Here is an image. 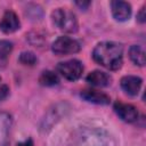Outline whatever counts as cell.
Wrapping results in <instances>:
<instances>
[{
	"instance_id": "6da1fadb",
	"label": "cell",
	"mask_w": 146,
	"mask_h": 146,
	"mask_svg": "<svg viewBox=\"0 0 146 146\" xmlns=\"http://www.w3.org/2000/svg\"><path fill=\"white\" fill-rule=\"evenodd\" d=\"M92 57L102 66L111 71H116L123 64V47L117 42L104 41L95 47Z\"/></svg>"
},
{
	"instance_id": "7a4b0ae2",
	"label": "cell",
	"mask_w": 146,
	"mask_h": 146,
	"mask_svg": "<svg viewBox=\"0 0 146 146\" xmlns=\"http://www.w3.org/2000/svg\"><path fill=\"white\" fill-rule=\"evenodd\" d=\"M52 21L55 25L67 33H74L78 31V19L73 11L66 8H57L52 11Z\"/></svg>"
},
{
	"instance_id": "3957f363",
	"label": "cell",
	"mask_w": 146,
	"mask_h": 146,
	"mask_svg": "<svg viewBox=\"0 0 146 146\" xmlns=\"http://www.w3.org/2000/svg\"><path fill=\"white\" fill-rule=\"evenodd\" d=\"M57 72L68 81L78 80L83 72V65L78 59L62 62L57 65Z\"/></svg>"
},
{
	"instance_id": "277c9868",
	"label": "cell",
	"mask_w": 146,
	"mask_h": 146,
	"mask_svg": "<svg viewBox=\"0 0 146 146\" xmlns=\"http://www.w3.org/2000/svg\"><path fill=\"white\" fill-rule=\"evenodd\" d=\"M51 49L54 54L58 56H65V55H71V54H76L80 50V43L68 36H59L56 39L51 46Z\"/></svg>"
},
{
	"instance_id": "5b68a950",
	"label": "cell",
	"mask_w": 146,
	"mask_h": 146,
	"mask_svg": "<svg viewBox=\"0 0 146 146\" xmlns=\"http://www.w3.org/2000/svg\"><path fill=\"white\" fill-rule=\"evenodd\" d=\"M114 111L117 114V116L121 120H123L124 122L131 123V122H135L138 119V111L131 104L116 102L114 104Z\"/></svg>"
},
{
	"instance_id": "8992f818",
	"label": "cell",
	"mask_w": 146,
	"mask_h": 146,
	"mask_svg": "<svg viewBox=\"0 0 146 146\" xmlns=\"http://www.w3.org/2000/svg\"><path fill=\"white\" fill-rule=\"evenodd\" d=\"M111 9L113 17L119 22H125L131 16V6L125 1H112Z\"/></svg>"
},
{
	"instance_id": "52a82bcc",
	"label": "cell",
	"mask_w": 146,
	"mask_h": 146,
	"mask_svg": "<svg viewBox=\"0 0 146 146\" xmlns=\"http://www.w3.org/2000/svg\"><path fill=\"white\" fill-rule=\"evenodd\" d=\"M21 26V23H19V19H18V16L11 11V10H8L3 14L2 16V19L0 22V30L6 33V34H9V33H13L15 31H17Z\"/></svg>"
},
{
	"instance_id": "ba28073f",
	"label": "cell",
	"mask_w": 146,
	"mask_h": 146,
	"mask_svg": "<svg viewBox=\"0 0 146 146\" xmlns=\"http://www.w3.org/2000/svg\"><path fill=\"white\" fill-rule=\"evenodd\" d=\"M141 79L136 75H125L121 79V88L129 96H137L141 88Z\"/></svg>"
},
{
	"instance_id": "9c48e42d",
	"label": "cell",
	"mask_w": 146,
	"mask_h": 146,
	"mask_svg": "<svg viewBox=\"0 0 146 146\" xmlns=\"http://www.w3.org/2000/svg\"><path fill=\"white\" fill-rule=\"evenodd\" d=\"M81 97L90 103H95L99 105H107L111 102V98L106 94L100 92L98 90H94V89H86L81 91Z\"/></svg>"
},
{
	"instance_id": "30bf717a",
	"label": "cell",
	"mask_w": 146,
	"mask_h": 146,
	"mask_svg": "<svg viewBox=\"0 0 146 146\" xmlns=\"http://www.w3.org/2000/svg\"><path fill=\"white\" fill-rule=\"evenodd\" d=\"M87 82H89L91 86H96V87H106L111 83L112 81V78L105 73V72H102V71H92L90 72L87 78H86Z\"/></svg>"
},
{
	"instance_id": "8fae6325",
	"label": "cell",
	"mask_w": 146,
	"mask_h": 146,
	"mask_svg": "<svg viewBox=\"0 0 146 146\" xmlns=\"http://www.w3.org/2000/svg\"><path fill=\"white\" fill-rule=\"evenodd\" d=\"M11 124V119L9 114L0 113V146H8L9 144V129Z\"/></svg>"
},
{
	"instance_id": "7c38bea8",
	"label": "cell",
	"mask_w": 146,
	"mask_h": 146,
	"mask_svg": "<svg viewBox=\"0 0 146 146\" xmlns=\"http://www.w3.org/2000/svg\"><path fill=\"white\" fill-rule=\"evenodd\" d=\"M129 57L130 59L138 66H144L146 63V57H145V52L143 50V48L140 46H131L129 49Z\"/></svg>"
},
{
	"instance_id": "4fadbf2b",
	"label": "cell",
	"mask_w": 146,
	"mask_h": 146,
	"mask_svg": "<svg viewBox=\"0 0 146 146\" xmlns=\"http://www.w3.org/2000/svg\"><path fill=\"white\" fill-rule=\"evenodd\" d=\"M39 82L42 86L46 87H50V86H55L59 82V79L57 76V74L52 71H43L39 78Z\"/></svg>"
},
{
	"instance_id": "5bb4252c",
	"label": "cell",
	"mask_w": 146,
	"mask_h": 146,
	"mask_svg": "<svg viewBox=\"0 0 146 146\" xmlns=\"http://www.w3.org/2000/svg\"><path fill=\"white\" fill-rule=\"evenodd\" d=\"M13 50V43L7 40H1L0 41V62L6 59L9 54Z\"/></svg>"
},
{
	"instance_id": "9a60e30c",
	"label": "cell",
	"mask_w": 146,
	"mask_h": 146,
	"mask_svg": "<svg viewBox=\"0 0 146 146\" xmlns=\"http://www.w3.org/2000/svg\"><path fill=\"white\" fill-rule=\"evenodd\" d=\"M19 62L23 65H27V66H33L36 63V57L33 52L31 51H24L19 56Z\"/></svg>"
},
{
	"instance_id": "2e32d148",
	"label": "cell",
	"mask_w": 146,
	"mask_h": 146,
	"mask_svg": "<svg viewBox=\"0 0 146 146\" xmlns=\"http://www.w3.org/2000/svg\"><path fill=\"white\" fill-rule=\"evenodd\" d=\"M8 91H9V89H8V87H7V86L2 84V86L0 87V102H1V100H3V99L7 97Z\"/></svg>"
},
{
	"instance_id": "e0dca14e",
	"label": "cell",
	"mask_w": 146,
	"mask_h": 146,
	"mask_svg": "<svg viewBox=\"0 0 146 146\" xmlns=\"http://www.w3.org/2000/svg\"><path fill=\"white\" fill-rule=\"evenodd\" d=\"M137 18H138V21H139L140 23H144V22L146 21V14H145V7H143V8H141V10L139 11V14H138V16H137Z\"/></svg>"
},
{
	"instance_id": "ac0fdd59",
	"label": "cell",
	"mask_w": 146,
	"mask_h": 146,
	"mask_svg": "<svg viewBox=\"0 0 146 146\" xmlns=\"http://www.w3.org/2000/svg\"><path fill=\"white\" fill-rule=\"evenodd\" d=\"M75 3H76V5H78V6L81 8V9H86V8H88V6L90 5V2H89V1H86V2H83V1H82V2L76 1Z\"/></svg>"
},
{
	"instance_id": "d6986e66",
	"label": "cell",
	"mask_w": 146,
	"mask_h": 146,
	"mask_svg": "<svg viewBox=\"0 0 146 146\" xmlns=\"http://www.w3.org/2000/svg\"><path fill=\"white\" fill-rule=\"evenodd\" d=\"M18 146H32V141L31 140H26L24 144H19Z\"/></svg>"
},
{
	"instance_id": "ffe728a7",
	"label": "cell",
	"mask_w": 146,
	"mask_h": 146,
	"mask_svg": "<svg viewBox=\"0 0 146 146\" xmlns=\"http://www.w3.org/2000/svg\"><path fill=\"white\" fill-rule=\"evenodd\" d=\"M0 82H1V79H0ZM1 86H2V84H1V83H0V87H1Z\"/></svg>"
}]
</instances>
